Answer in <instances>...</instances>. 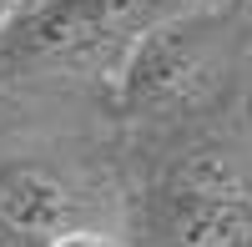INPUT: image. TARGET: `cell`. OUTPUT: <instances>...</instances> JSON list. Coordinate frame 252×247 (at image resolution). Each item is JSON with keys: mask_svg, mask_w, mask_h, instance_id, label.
I'll return each instance as SVG.
<instances>
[{"mask_svg": "<svg viewBox=\"0 0 252 247\" xmlns=\"http://www.w3.org/2000/svg\"><path fill=\"white\" fill-rule=\"evenodd\" d=\"M46 247H116L106 232H86V227H66V232H56L46 237Z\"/></svg>", "mask_w": 252, "mask_h": 247, "instance_id": "obj_5", "label": "cell"}, {"mask_svg": "<svg viewBox=\"0 0 252 247\" xmlns=\"http://www.w3.org/2000/svg\"><path fill=\"white\" fill-rule=\"evenodd\" d=\"M202 81V35L192 26H157L136 40L121 71V106L126 111H166Z\"/></svg>", "mask_w": 252, "mask_h": 247, "instance_id": "obj_3", "label": "cell"}, {"mask_svg": "<svg viewBox=\"0 0 252 247\" xmlns=\"http://www.w3.org/2000/svg\"><path fill=\"white\" fill-rule=\"evenodd\" d=\"M15 10H20V0H0V26H5V20H10Z\"/></svg>", "mask_w": 252, "mask_h": 247, "instance_id": "obj_6", "label": "cell"}, {"mask_svg": "<svg viewBox=\"0 0 252 247\" xmlns=\"http://www.w3.org/2000/svg\"><path fill=\"white\" fill-rule=\"evenodd\" d=\"M157 247H252V172L232 152L197 147L152 192Z\"/></svg>", "mask_w": 252, "mask_h": 247, "instance_id": "obj_1", "label": "cell"}, {"mask_svg": "<svg viewBox=\"0 0 252 247\" xmlns=\"http://www.w3.org/2000/svg\"><path fill=\"white\" fill-rule=\"evenodd\" d=\"M136 5L141 0H40L31 10H15L0 26V76L101 46L136 15Z\"/></svg>", "mask_w": 252, "mask_h": 247, "instance_id": "obj_2", "label": "cell"}, {"mask_svg": "<svg viewBox=\"0 0 252 247\" xmlns=\"http://www.w3.org/2000/svg\"><path fill=\"white\" fill-rule=\"evenodd\" d=\"M76 217L81 207L56 172L35 167V161H0V222L10 232L46 242L56 232L76 227Z\"/></svg>", "mask_w": 252, "mask_h": 247, "instance_id": "obj_4", "label": "cell"}]
</instances>
